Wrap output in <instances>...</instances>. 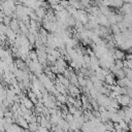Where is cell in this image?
Wrapping results in <instances>:
<instances>
[{
  "label": "cell",
  "instance_id": "obj_1",
  "mask_svg": "<svg viewBox=\"0 0 132 132\" xmlns=\"http://www.w3.org/2000/svg\"><path fill=\"white\" fill-rule=\"evenodd\" d=\"M117 101L118 103L121 105V106H129L130 104V101H131V98L127 95V94H123V95H118L117 96Z\"/></svg>",
  "mask_w": 132,
  "mask_h": 132
},
{
  "label": "cell",
  "instance_id": "obj_2",
  "mask_svg": "<svg viewBox=\"0 0 132 132\" xmlns=\"http://www.w3.org/2000/svg\"><path fill=\"white\" fill-rule=\"evenodd\" d=\"M67 90L69 91L70 96H72V97H74V98H75V97H77V96L80 94L79 88H78V87H76V86H74V85H72V84H70V85L68 86Z\"/></svg>",
  "mask_w": 132,
  "mask_h": 132
},
{
  "label": "cell",
  "instance_id": "obj_3",
  "mask_svg": "<svg viewBox=\"0 0 132 132\" xmlns=\"http://www.w3.org/2000/svg\"><path fill=\"white\" fill-rule=\"evenodd\" d=\"M113 58H114V60H125V53H124V51H122V50H114V52H113Z\"/></svg>",
  "mask_w": 132,
  "mask_h": 132
},
{
  "label": "cell",
  "instance_id": "obj_4",
  "mask_svg": "<svg viewBox=\"0 0 132 132\" xmlns=\"http://www.w3.org/2000/svg\"><path fill=\"white\" fill-rule=\"evenodd\" d=\"M56 101H57L58 103H60V104H65V103H67V96L64 95V94L59 93V94L56 96Z\"/></svg>",
  "mask_w": 132,
  "mask_h": 132
},
{
  "label": "cell",
  "instance_id": "obj_5",
  "mask_svg": "<svg viewBox=\"0 0 132 132\" xmlns=\"http://www.w3.org/2000/svg\"><path fill=\"white\" fill-rule=\"evenodd\" d=\"M38 127H39V125H38V123H36V122L29 123V125H28V131H30V132L35 131V130L38 129Z\"/></svg>",
  "mask_w": 132,
  "mask_h": 132
},
{
  "label": "cell",
  "instance_id": "obj_6",
  "mask_svg": "<svg viewBox=\"0 0 132 132\" xmlns=\"http://www.w3.org/2000/svg\"><path fill=\"white\" fill-rule=\"evenodd\" d=\"M122 119L119 117V114L117 112H113V113H110V121L112 123H119Z\"/></svg>",
  "mask_w": 132,
  "mask_h": 132
},
{
  "label": "cell",
  "instance_id": "obj_7",
  "mask_svg": "<svg viewBox=\"0 0 132 132\" xmlns=\"http://www.w3.org/2000/svg\"><path fill=\"white\" fill-rule=\"evenodd\" d=\"M118 124L120 125V127H121V129H122V130H129V126H128V124H127L124 120H121Z\"/></svg>",
  "mask_w": 132,
  "mask_h": 132
},
{
  "label": "cell",
  "instance_id": "obj_8",
  "mask_svg": "<svg viewBox=\"0 0 132 132\" xmlns=\"http://www.w3.org/2000/svg\"><path fill=\"white\" fill-rule=\"evenodd\" d=\"M111 30H112V32H113L114 34H119V33H121V30H120V28H119L118 24L111 25Z\"/></svg>",
  "mask_w": 132,
  "mask_h": 132
},
{
  "label": "cell",
  "instance_id": "obj_9",
  "mask_svg": "<svg viewBox=\"0 0 132 132\" xmlns=\"http://www.w3.org/2000/svg\"><path fill=\"white\" fill-rule=\"evenodd\" d=\"M65 120L68 122V123H70V122H72L73 120H74V117H73V114H71V113H67L66 114V117H65Z\"/></svg>",
  "mask_w": 132,
  "mask_h": 132
},
{
  "label": "cell",
  "instance_id": "obj_10",
  "mask_svg": "<svg viewBox=\"0 0 132 132\" xmlns=\"http://www.w3.org/2000/svg\"><path fill=\"white\" fill-rule=\"evenodd\" d=\"M47 1H48V3H50L51 6H54L56 4H59V2H60V0H47Z\"/></svg>",
  "mask_w": 132,
  "mask_h": 132
},
{
  "label": "cell",
  "instance_id": "obj_11",
  "mask_svg": "<svg viewBox=\"0 0 132 132\" xmlns=\"http://www.w3.org/2000/svg\"><path fill=\"white\" fill-rule=\"evenodd\" d=\"M30 132V131H29ZM32 132H38V130H35V131H32Z\"/></svg>",
  "mask_w": 132,
  "mask_h": 132
},
{
  "label": "cell",
  "instance_id": "obj_12",
  "mask_svg": "<svg viewBox=\"0 0 132 132\" xmlns=\"http://www.w3.org/2000/svg\"><path fill=\"white\" fill-rule=\"evenodd\" d=\"M103 132H110V131H108V130H105V131H103Z\"/></svg>",
  "mask_w": 132,
  "mask_h": 132
},
{
  "label": "cell",
  "instance_id": "obj_13",
  "mask_svg": "<svg viewBox=\"0 0 132 132\" xmlns=\"http://www.w3.org/2000/svg\"><path fill=\"white\" fill-rule=\"evenodd\" d=\"M110 132H117V131H116V130H112V131H110Z\"/></svg>",
  "mask_w": 132,
  "mask_h": 132
},
{
  "label": "cell",
  "instance_id": "obj_14",
  "mask_svg": "<svg viewBox=\"0 0 132 132\" xmlns=\"http://www.w3.org/2000/svg\"><path fill=\"white\" fill-rule=\"evenodd\" d=\"M1 1H4V2H5V1H7V0H1Z\"/></svg>",
  "mask_w": 132,
  "mask_h": 132
}]
</instances>
